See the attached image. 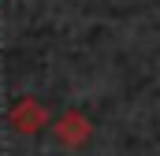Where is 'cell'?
Here are the masks:
<instances>
[{
    "instance_id": "cell-1",
    "label": "cell",
    "mask_w": 160,
    "mask_h": 156,
    "mask_svg": "<svg viewBox=\"0 0 160 156\" xmlns=\"http://www.w3.org/2000/svg\"><path fill=\"white\" fill-rule=\"evenodd\" d=\"M52 134H56V141L63 149H82L89 141V134H93V123H89V115H82V112H63V115L52 123Z\"/></svg>"
},
{
    "instance_id": "cell-2",
    "label": "cell",
    "mask_w": 160,
    "mask_h": 156,
    "mask_svg": "<svg viewBox=\"0 0 160 156\" xmlns=\"http://www.w3.org/2000/svg\"><path fill=\"white\" fill-rule=\"evenodd\" d=\"M8 119H11V126H15L19 134H38V130L48 126V112H45V104L34 100V97H22V100L11 108Z\"/></svg>"
}]
</instances>
